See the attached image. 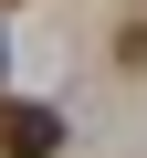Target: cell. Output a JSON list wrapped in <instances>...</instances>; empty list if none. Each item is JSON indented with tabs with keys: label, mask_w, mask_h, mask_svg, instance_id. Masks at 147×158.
I'll use <instances>...</instances> for the list:
<instances>
[{
	"label": "cell",
	"mask_w": 147,
	"mask_h": 158,
	"mask_svg": "<svg viewBox=\"0 0 147 158\" xmlns=\"http://www.w3.org/2000/svg\"><path fill=\"white\" fill-rule=\"evenodd\" d=\"M53 148H63L53 106H0V158H53Z\"/></svg>",
	"instance_id": "cell-1"
}]
</instances>
